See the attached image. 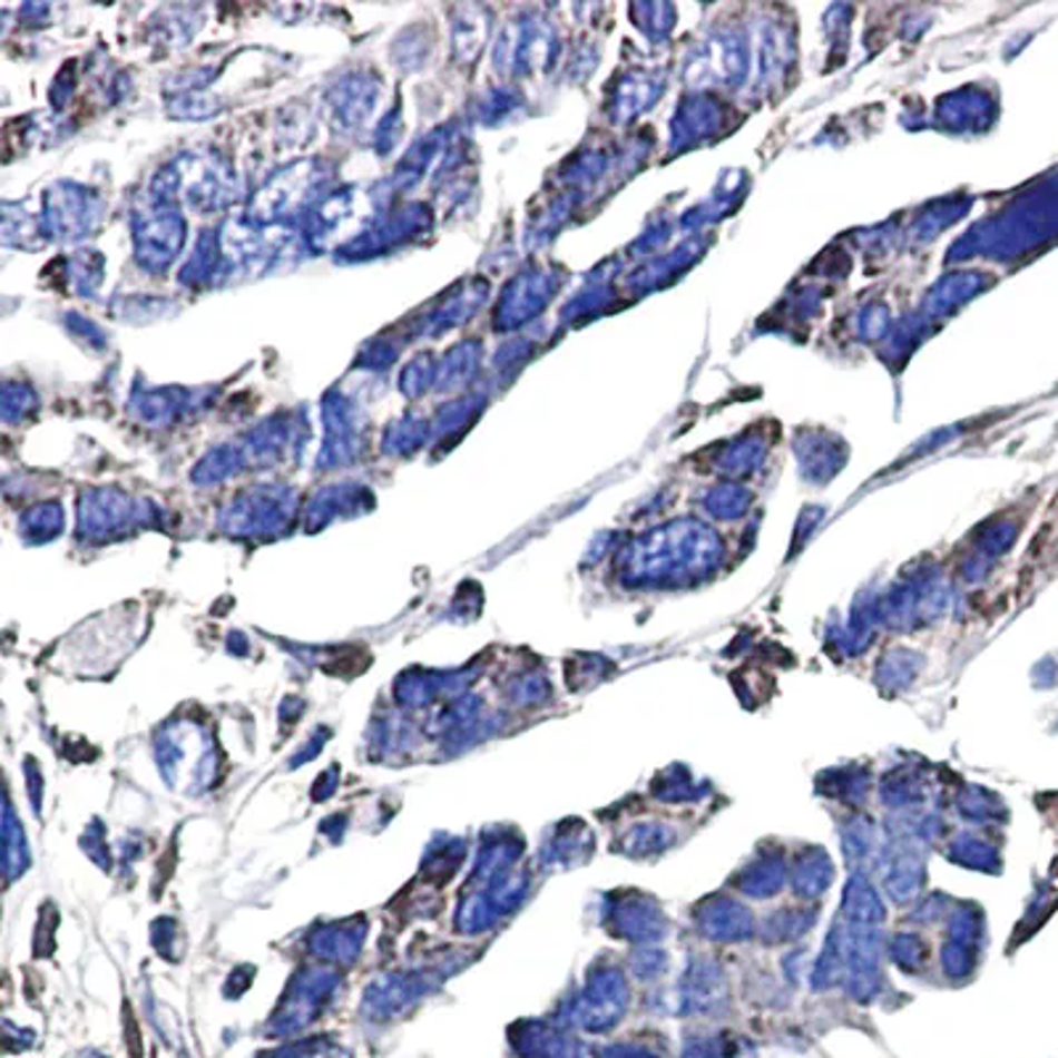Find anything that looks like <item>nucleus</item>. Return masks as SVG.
<instances>
[{"instance_id":"7ed1b4c3","label":"nucleus","mask_w":1058,"mask_h":1058,"mask_svg":"<svg viewBox=\"0 0 1058 1058\" xmlns=\"http://www.w3.org/2000/svg\"><path fill=\"white\" fill-rule=\"evenodd\" d=\"M844 913L850 923H858V927H873V923L884 919V905H881L879 894L873 892V886L863 876H855L846 886Z\"/></svg>"},{"instance_id":"423d86ee","label":"nucleus","mask_w":1058,"mask_h":1058,"mask_svg":"<svg viewBox=\"0 0 1058 1058\" xmlns=\"http://www.w3.org/2000/svg\"><path fill=\"white\" fill-rule=\"evenodd\" d=\"M892 958L900 966H919L927 958V948L913 934H900L892 942Z\"/></svg>"},{"instance_id":"f03ea898","label":"nucleus","mask_w":1058,"mask_h":1058,"mask_svg":"<svg viewBox=\"0 0 1058 1058\" xmlns=\"http://www.w3.org/2000/svg\"><path fill=\"white\" fill-rule=\"evenodd\" d=\"M834 881V865L821 850L807 852L792 868V886L800 898H821Z\"/></svg>"},{"instance_id":"f257e3e1","label":"nucleus","mask_w":1058,"mask_h":1058,"mask_svg":"<svg viewBox=\"0 0 1058 1058\" xmlns=\"http://www.w3.org/2000/svg\"><path fill=\"white\" fill-rule=\"evenodd\" d=\"M698 929H702V934H707V940L738 942L752 934L754 921L750 910L741 905V902L731 898H715L702 905Z\"/></svg>"},{"instance_id":"39448f33","label":"nucleus","mask_w":1058,"mask_h":1058,"mask_svg":"<svg viewBox=\"0 0 1058 1058\" xmlns=\"http://www.w3.org/2000/svg\"><path fill=\"white\" fill-rule=\"evenodd\" d=\"M813 913L783 910V913H775V919L771 921V934L775 940H796V937H802L804 931L813 927Z\"/></svg>"},{"instance_id":"20e7f679","label":"nucleus","mask_w":1058,"mask_h":1058,"mask_svg":"<svg viewBox=\"0 0 1058 1058\" xmlns=\"http://www.w3.org/2000/svg\"><path fill=\"white\" fill-rule=\"evenodd\" d=\"M786 879V865L778 858H760L744 876L738 879V889L750 898H773Z\"/></svg>"}]
</instances>
